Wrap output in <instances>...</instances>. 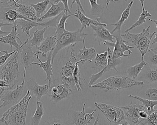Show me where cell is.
<instances>
[{"instance_id": "cell-1", "label": "cell", "mask_w": 157, "mask_h": 125, "mask_svg": "<svg viewBox=\"0 0 157 125\" xmlns=\"http://www.w3.org/2000/svg\"><path fill=\"white\" fill-rule=\"evenodd\" d=\"M29 90L23 99L9 108L2 116L0 121L6 125H25L28 107L32 95Z\"/></svg>"}, {"instance_id": "cell-2", "label": "cell", "mask_w": 157, "mask_h": 125, "mask_svg": "<svg viewBox=\"0 0 157 125\" xmlns=\"http://www.w3.org/2000/svg\"><path fill=\"white\" fill-rule=\"evenodd\" d=\"M144 83L140 81L134 80L128 76L117 75L111 76L106 79L89 86V88H98L108 90H119L135 86H143Z\"/></svg>"}, {"instance_id": "cell-3", "label": "cell", "mask_w": 157, "mask_h": 125, "mask_svg": "<svg viewBox=\"0 0 157 125\" xmlns=\"http://www.w3.org/2000/svg\"><path fill=\"white\" fill-rule=\"evenodd\" d=\"M150 28V26H148L147 28L144 27L142 32L139 34H131L128 32L121 35L123 38L132 43L138 49L141 53L142 57H144L150 49L151 39L156 32L155 31L151 34Z\"/></svg>"}, {"instance_id": "cell-4", "label": "cell", "mask_w": 157, "mask_h": 125, "mask_svg": "<svg viewBox=\"0 0 157 125\" xmlns=\"http://www.w3.org/2000/svg\"><path fill=\"white\" fill-rule=\"evenodd\" d=\"M21 47L22 45L0 72V79L7 82L10 85L11 89L14 87L19 80L20 73L18 59L19 50Z\"/></svg>"}, {"instance_id": "cell-5", "label": "cell", "mask_w": 157, "mask_h": 125, "mask_svg": "<svg viewBox=\"0 0 157 125\" xmlns=\"http://www.w3.org/2000/svg\"><path fill=\"white\" fill-rule=\"evenodd\" d=\"M87 35V34L82 32L79 29L77 31L74 32H71L67 30L66 32H64L63 34L58 37L57 45L52 51V64L54 63L55 57L61 50L65 48L68 46L76 44L78 42H82L84 38L86 37Z\"/></svg>"}, {"instance_id": "cell-6", "label": "cell", "mask_w": 157, "mask_h": 125, "mask_svg": "<svg viewBox=\"0 0 157 125\" xmlns=\"http://www.w3.org/2000/svg\"><path fill=\"white\" fill-rule=\"evenodd\" d=\"M95 105L111 123H120L125 120L124 112L119 106L97 102L95 103Z\"/></svg>"}, {"instance_id": "cell-7", "label": "cell", "mask_w": 157, "mask_h": 125, "mask_svg": "<svg viewBox=\"0 0 157 125\" xmlns=\"http://www.w3.org/2000/svg\"><path fill=\"white\" fill-rule=\"evenodd\" d=\"M76 44L72 45L70 57L67 63L62 67L61 70V83H67L71 86L72 88L75 87L74 82V72L75 69L76 62L78 61L77 56L75 55V47Z\"/></svg>"}, {"instance_id": "cell-8", "label": "cell", "mask_w": 157, "mask_h": 125, "mask_svg": "<svg viewBox=\"0 0 157 125\" xmlns=\"http://www.w3.org/2000/svg\"><path fill=\"white\" fill-rule=\"evenodd\" d=\"M26 70L27 69L24 68L23 81L21 84L17 86V88L13 90L6 91L1 95L0 108L5 107L9 105L17 103L24 90V86L25 83V80Z\"/></svg>"}, {"instance_id": "cell-9", "label": "cell", "mask_w": 157, "mask_h": 125, "mask_svg": "<svg viewBox=\"0 0 157 125\" xmlns=\"http://www.w3.org/2000/svg\"><path fill=\"white\" fill-rule=\"evenodd\" d=\"M119 107L125 110V120L132 125L139 124L143 121L140 118V114L142 111L147 110L143 105L132 102L126 106Z\"/></svg>"}, {"instance_id": "cell-10", "label": "cell", "mask_w": 157, "mask_h": 125, "mask_svg": "<svg viewBox=\"0 0 157 125\" xmlns=\"http://www.w3.org/2000/svg\"><path fill=\"white\" fill-rule=\"evenodd\" d=\"M61 14L57 16L56 17H54L53 19L44 22L42 23H39L38 22H34L31 20H26L24 19H19L17 20L16 24H19L21 25V28H19V30H23V33H25L26 35L29 36L31 38V35L30 34V30L33 28L37 27L38 26L44 27L45 28H49L50 27L55 28L58 23V19L60 16Z\"/></svg>"}, {"instance_id": "cell-11", "label": "cell", "mask_w": 157, "mask_h": 125, "mask_svg": "<svg viewBox=\"0 0 157 125\" xmlns=\"http://www.w3.org/2000/svg\"><path fill=\"white\" fill-rule=\"evenodd\" d=\"M108 51V65L104 68L102 69L100 72L96 73L95 74H92L91 77L89 78L90 82L89 83V86H90L93 85L94 83L100 79L101 77L103 76L104 73L107 72L109 71L112 69L115 70L116 72H118V70H117L116 67L117 66L121 64L122 61L121 58H120L115 59L113 58V50L111 49L109 47L107 49Z\"/></svg>"}, {"instance_id": "cell-12", "label": "cell", "mask_w": 157, "mask_h": 125, "mask_svg": "<svg viewBox=\"0 0 157 125\" xmlns=\"http://www.w3.org/2000/svg\"><path fill=\"white\" fill-rule=\"evenodd\" d=\"M50 90L51 91V94L50 95L51 101L56 104L70 96L72 93V88L68 83H61L52 86Z\"/></svg>"}, {"instance_id": "cell-13", "label": "cell", "mask_w": 157, "mask_h": 125, "mask_svg": "<svg viewBox=\"0 0 157 125\" xmlns=\"http://www.w3.org/2000/svg\"><path fill=\"white\" fill-rule=\"evenodd\" d=\"M86 103H85L81 112L72 111L69 114V120L71 123L74 125H88L90 123L92 119H95L94 114L97 112V109L94 110L91 113H86Z\"/></svg>"}, {"instance_id": "cell-14", "label": "cell", "mask_w": 157, "mask_h": 125, "mask_svg": "<svg viewBox=\"0 0 157 125\" xmlns=\"http://www.w3.org/2000/svg\"><path fill=\"white\" fill-rule=\"evenodd\" d=\"M9 6L13 7L18 13L28 20L34 22H40L39 18L37 17L36 11L31 5H26L22 3L16 2L14 0H7Z\"/></svg>"}, {"instance_id": "cell-15", "label": "cell", "mask_w": 157, "mask_h": 125, "mask_svg": "<svg viewBox=\"0 0 157 125\" xmlns=\"http://www.w3.org/2000/svg\"><path fill=\"white\" fill-rule=\"evenodd\" d=\"M29 38L22 45V47L19 50L20 61L24 68H29L34 63L36 52L32 50V46L28 42Z\"/></svg>"}, {"instance_id": "cell-16", "label": "cell", "mask_w": 157, "mask_h": 125, "mask_svg": "<svg viewBox=\"0 0 157 125\" xmlns=\"http://www.w3.org/2000/svg\"><path fill=\"white\" fill-rule=\"evenodd\" d=\"M90 27L94 31L93 36L95 37V41H97L99 46H101V43H104L105 42L115 43L114 41V35L105 26L91 25Z\"/></svg>"}, {"instance_id": "cell-17", "label": "cell", "mask_w": 157, "mask_h": 125, "mask_svg": "<svg viewBox=\"0 0 157 125\" xmlns=\"http://www.w3.org/2000/svg\"><path fill=\"white\" fill-rule=\"evenodd\" d=\"M2 8V11L0 12V19L6 23L14 25L16 24L17 20L19 19L29 20L21 15L13 7L9 6V5L4 6Z\"/></svg>"}, {"instance_id": "cell-18", "label": "cell", "mask_w": 157, "mask_h": 125, "mask_svg": "<svg viewBox=\"0 0 157 125\" xmlns=\"http://www.w3.org/2000/svg\"><path fill=\"white\" fill-rule=\"evenodd\" d=\"M27 87L30 92L36 98L37 101H40L42 96L48 94L49 91L48 84L40 85L34 78L29 79L26 82Z\"/></svg>"}, {"instance_id": "cell-19", "label": "cell", "mask_w": 157, "mask_h": 125, "mask_svg": "<svg viewBox=\"0 0 157 125\" xmlns=\"http://www.w3.org/2000/svg\"><path fill=\"white\" fill-rule=\"evenodd\" d=\"M52 51L50 52L47 56V60L46 62H42L41 59L39 57V55H36V59L38 60L39 63L34 62L33 65H36L38 66V68H42L47 75V79H45V81H48L49 89L50 90L53 86V83L52 82V76H53V69H52Z\"/></svg>"}, {"instance_id": "cell-20", "label": "cell", "mask_w": 157, "mask_h": 125, "mask_svg": "<svg viewBox=\"0 0 157 125\" xmlns=\"http://www.w3.org/2000/svg\"><path fill=\"white\" fill-rule=\"evenodd\" d=\"M57 41L58 39L55 35L48 37L37 48V50L36 52V56L41 54L42 57L47 58L48 53L54 50L57 45Z\"/></svg>"}, {"instance_id": "cell-21", "label": "cell", "mask_w": 157, "mask_h": 125, "mask_svg": "<svg viewBox=\"0 0 157 125\" xmlns=\"http://www.w3.org/2000/svg\"><path fill=\"white\" fill-rule=\"evenodd\" d=\"M141 73L138 81L143 82L144 84H157V67L147 65Z\"/></svg>"}, {"instance_id": "cell-22", "label": "cell", "mask_w": 157, "mask_h": 125, "mask_svg": "<svg viewBox=\"0 0 157 125\" xmlns=\"http://www.w3.org/2000/svg\"><path fill=\"white\" fill-rule=\"evenodd\" d=\"M17 27L18 25L16 24H14L12 28V30L8 35L0 38V42L9 45L12 50L13 46L18 49L23 44L18 37L19 35L17 32L18 30Z\"/></svg>"}, {"instance_id": "cell-23", "label": "cell", "mask_w": 157, "mask_h": 125, "mask_svg": "<svg viewBox=\"0 0 157 125\" xmlns=\"http://www.w3.org/2000/svg\"><path fill=\"white\" fill-rule=\"evenodd\" d=\"M73 16L77 18L81 23L82 27L80 29L81 31H83L85 28L90 27L91 25L95 26L101 25L105 27L108 26V25L107 24L100 23L98 20L97 21V20H93V19L87 17L85 15V14L81 12V10L78 7V9L76 10V13H75Z\"/></svg>"}, {"instance_id": "cell-24", "label": "cell", "mask_w": 157, "mask_h": 125, "mask_svg": "<svg viewBox=\"0 0 157 125\" xmlns=\"http://www.w3.org/2000/svg\"><path fill=\"white\" fill-rule=\"evenodd\" d=\"M86 38V37H85L82 41L83 49H78V52L77 55V57L79 61H82L84 63L86 61L92 62V60L94 59L97 54L96 50L94 48H87L86 47V44H85Z\"/></svg>"}, {"instance_id": "cell-25", "label": "cell", "mask_w": 157, "mask_h": 125, "mask_svg": "<svg viewBox=\"0 0 157 125\" xmlns=\"http://www.w3.org/2000/svg\"><path fill=\"white\" fill-rule=\"evenodd\" d=\"M138 96L151 101H157V84H147L138 93Z\"/></svg>"}, {"instance_id": "cell-26", "label": "cell", "mask_w": 157, "mask_h": 125, "mask_svg": "<svg viewBox=\"0 0 157 125\" xmlns=\"http://www.w3.org/2000/svg\"><path fill=\"white\" fill-rule=\"evenodd\" d=\"M114 38L115 39V43L109 42L108 44V47H113V49L120 50H122L124 53L125 51H128L129 52V55H131L132 53V51L130 50V49H134V47L125 44L128 43V41L124 40L123 38L121 33H118L116 35H114Z\"/></svg>"}, {"instance_id": "cell-27", "label": "cell", "mask_w": 157, "mask_h": 125, "mask_svg": "<svg viewBox=\"0 0 157 125\" xmlns=\"http://www.w3.org/2000/svg\"><path fill=\"white\" fill-rule=\"evenodd\" d=\"M50 4H51L50 8L43 16L39 18L40 21H43L47 18L56 17L64 11V5L62 2H60L58 4L53 3L51 2Z\"/></svg>"}, {"instance_id": "cell-28", "label": "cell", "mask_w": 157, "mask_h": 125, "mask_svg": "<svg viewBox=\"0 0 157 125\" xmlns=\"http://www.w3.org/2000/svg\"><path fill=\"white\" fill-rule=\"evenodd\" d=\"M134 1H131L130 3L128 4L125 10L123 11L121 15V18L119 19V21L117 23L114 24H110L108 25V26H114V28L113 30L111 32L112 34H113L115 31H118V33H121V28L123 24L125 21L128 19L130 14V11H131V8L133 4Z\"/></svg>"}, {"instance_id": "cell-29", "label": "cell", "mask_w": 157, "mask_h": 125, "mask_svg": "<svg viewBox=\"0 0 157 125\" xmlns=\"http://www.w3.org/2000/svg\"><path fill=\"white\" fill-rule=\"evenodd\" d=\"M142 58V61L140 63L134 66L129 67L126 70L125 73L127 74V76L129 78L136 80L143 70L144 67L147 65H149L147 61H145L144 57Z\"/></svg>"}, {"instance_id": "cell-30", "label": "cell", "mask_w": 157, "mask_h": 125, "mask_svg": "<svg viewBox=\"0 0 157 125\" xmlns=\"http://www.w3.org/2000/svg\"><path fill=\"white\" fill-rule=\"evenodd\" d=\"M48 28H44L43 29L39 30L37 29L36 31L33 32V37L31 39H29L28 42L31 44L32 47L35 46L37 48L41 43L45 39L44 34L46 32Z\"/></svg>"}, {"instance_id": "cell-31", "label": "cell", "mask_w": 157, "mask_h": 125, "mask_svg": "<svg viewBox=\"0 0 157 125\" xmlns=\"http://www.w3.org/2000/svg\"><path fill=\"white\" fill-rule=\"evenodd\" d=\"M128 96L130 98L136 99V100L141 102L142 105L146 108L149 115L151 114L152 113H153V112H155V110L154 109V107L156 105H157V101H154L147 100V99L141 98L139 96H136V95H133L132 94H130V95H128Z\"/></svg>"}, {"instance_id": "cell-32", "label": "cell", "mask_w": 157, "mask_h": 125, "mask_svg": "<svg viewBox=\"0 0 157 125\" xmlns=\"http://www.w3.org/2000/svg\"><path fill=\"white\" fill-rule=\"evenodd\" d=\"M74 14H67L65 13V12L63 11V13L62 14L61 19L58 22L56 27V31L54 35H56L57 38L59 36L63 34L64 32H66L67 30L65 29V25H66L67 23L66 21L67 19L70 17L73 16Z\"/></svg>"}, {"instance_id": "cell-33", "label": "cell", "mask_w": 157, "mask_h": 125, "mask_svg": "<svg viewBox=\"0 0 157 125\" xmlns=\"http://www.w3.org/2000/svg\"><path fill=\"white\" fill-rule=\"evenodd\" d=\"M36 104V109L31 119V125H39L44 114V109L42 103L40 101H37Z\"/></svg>"}, {"instance_id": "cell-34", "label": "cell", "mask_w": 157, "mask_h": 125, "mask_svg": "<svg viewBox=\"0 0 157 125\" xmlns=\"http://www.w3.org/2000/svg\"><path fill=\"white\" fill-rule=\"evenodd\" d=\"M50 3V0H44L36 4H30V5L34 7L37 17L39 18L44 15V13L48 8V6Z\"/></svg>"}, {"instance_id": "cell-35", "label": "cell", "mask_w": 157, "mask_h": 125, "mask_svg": "<svg viewBox=\"0 0 157 125\" xmlns=\"http://www.w3.org/2000/svg\"><path fill=\"white\" fill-rule=\"evenodd\" d=\"M82 63L84 65V63L82 61H78L76 63L75 69L74 72L73 77L74 82L75 88L78 91H80L82 90V83L81 81V75H80V71H79L78 64Z\"/></svg>"}, {"instance_id": "cell-36", "label": "cell", "mask_w": 157, "mask_h": 125, "mask_svg": "<svg viewBox=\"0 0 157 125\" xmlns=\"http://www.w3.org/2000/svg\"><path fill=\"white\" fill-rule=\"evenodd\" d=\"M108 51L102 53H97L94 58V64L96 67L103 69L108 64Z\"/></svg>"}, {"instance_id": "cell-37", "label": "cell", "mask_w": 157, "mask_h": 125, "mask_svg": "<svg viewBox=\"0 0 157 125\" xmlns=\"http://www.w3.org/2000/svg\"><path fill=\"white\" fill-rule=\"evenodd\" d=\"M152 16L151 14L148 12L147 10H146L145 9H143L142 13L140 14V16L139 17L138 20L135 22L132 25L131 27H130L128 29H126L124 33H127L132 30L134 28H135L136 27L142 25L144 23H146V18L147 17H149Z\"/></svg>"}, {"instance_id": "cell-38", "label": "cell", "mask_w": 157, "mask_h": 125, "mask_svg": "<svg viewBox=\"0 0 157 125\" xmlns=\"http://www.w3.org/2000/svg\"><path fill=\"white\" fill-rule=\"evenodd\" d=\"M91 10L90 13L93 16L99 15L103 13L104 11V7L98 3V0H89Z\"/></svg>"}, {"instance_id": "cell-39", "label": "cell", "mask_w": 157, "mask_h": 125, "mask_svg": "<svg viewBox=\"0 0 157 125\" xmlns=\"http://www.w3.org/2000/svg\"><path fill=\"white\" fill-rule=\"evenodd\" d=\"M139 125H157V109L149 115L146 120H143Z\"/></svg>"}, {"instance_id": "cell-40", "label": "cell", "mask_w": 157, "mask_h": 125, "mask_svg": "<svg viewBox=\"0 0 157 125\" xmlns=\"http://www.w3.org/2000/svg\"><path fill=\"white\" fill-rule=\"evenodd\" d=\"M147 53L149 61L148 64L157 67V52L154 50L153 49H150Z\"/></svg>"}, {"instance_id": "cell-41", "label": "cell", "mask_w": 157, "mask_h": 125, "mask_svg": "<svg viewBox=\"0 0 157 125\" xmlns=\"http://www.w3.org/2000/svg\"><path fill=\"white\" fill-rule=\"evenodd\" d=\"M44 125H66L60 119L57 118H48L44 122Z\"/></svg>"}, {"instance_id": "cell-42", "label": "cell", "mask_w": 157, "mask_h": 125, "mask_svg": "<svg viewBox=\"0 0 157 125\" xmlns=\"http://www.w3.org/2000/svg\"><path fill=\"white\" fill-rule=\"evenodd\" d=\"M18 49H17L16 50L12 51V52H10V53H8V50H5L4 55H2V56L0 57V67L2 66V65H3L4 64L6 63V61L8 59V58H9L11 56L13 55V54L16 52L17 50Z\"/></svg>"}, {"instance_id": "cell-43", "label": "cell", "mask_w": 157, "mask_h": 125, "mask_svg": "<svg viewBox=\"0 0 157 125\" xmlns=\"http://www.w3.org/2000/svg\"><path fill=\"white\" fill-rule=\"evenodd\" d=\"M10 90L11 89L9 83L6 81L0 79V96L5 92Z\"/></svg>"}, {"instance_id": "cell-44", "label": "cell", "mask_w": 157, "mask_h": 125, "mask_svg": "<svg viewBox=\"0 0 157 125\" xmlns=\"http://www.w3.org/2000/svg\"><path fill=\"white\" fill-rule=\"evenodd\" d=\"M113 58L118 59L122 57H130V55H126L122 50L113 49Z\"/></svg>"}, {"instance_id": "cell-45", "label": "cell", "mask_w": 157, "mask_h": 125, "mask_svg": "<svg viewBox=\"0 0 157 125\" xmlns=\"http://www.w3.org/2000/svg\"><path fill=\"white\" fill-rule=\"evenodd\" d=\"M62 2L63 3V5L64 6V12H65V13L68 14V13L70 14H72L70 11V8H69V0H55L54 1V4H58V3Z\"/></svg>"}, {"instance_id": "cell-46", "label": "cell", "mask_w": 157, "mask_h": 125, "mask_svg": "<svg viewBox=\"0 0 157 125\" xmlns=\"http://www.w3.org/2000/svg\"><path fill=\"white\" fill-rule=\"evenodd\" d=\"M75 3H77V4L78 5V7L80 9L81 12L85 14V10H84L83 6H82V4H81L80 0H73L71 4V7L72 8L73 6L74 5V4Z\"/></svg>"}, {"instance_id": "cell-47", "label": "cell", "mask_w": 157, "mask_h": 125, "mask_svg": "<svg viewBox=\"0 0 157 125\" xmlns=\"http://www.w3.org/2000/svg\"><path fill=\"white\" fill-rule=\"evenodd\" d=\"M12 24H8V23H4L3 22H0V35H5V34H9L10 32H5V31H2L1 29L2 27H3L6 26L12 25Z\"/></svg>"}, {"instance_id": "cell-48", "label": "cell", "mask_w": 157, "mask_h": 125, "mask_svg": "<svg viewBox=\"0 0 157 125\" xmlns=\"http://www.w3.org/2000/svg\"><path fill=\"white\" fill-rule=\"evenodd\" d=\"M99 112H98L97 118H96V120H95V122H94L93 125H98V123L99 120Z\"/></svg>"}, {"instance_id": "cell-49", "label": "cell", "mask_w": 157, "mask_h": 125, "mask_svg": "<svg viewBox=\"0 0 157 125\" xmlns=\"http://www.w3.org/2000/svg\"><path fill=\"white\" fill-rule=\"evenodd\" d=\"M106 9L108 10V6H109V4L110 2H120L119 0H106Z\"/></svg>"}, {"instance_id": "cell-50", "label": "cell", "mask_w": 157, "mask_h": 125, "mask_svg": "<svg viewBox=\"0 0 157 125\" xmlns=\"http://www.w3.org/2000/svg\"><path fill=\"white\" fill-rule=\"evenodd\" d=\"M155 37L154 39V40H153V42L152 43V45H154L155 44H157V32H156L155 34Z\"/></svg>"}, {"instance_id": "cell-51", "label": "cell", "mask_w": 157, "mask_h": 125, "mask_svg": "<svg viewBox=\"0 0 157 125\" xmlns=\"http://www.w3.org/2000/svg\"><path fill=\"white\" fill-rule=\"evenodd\" d=\"M131 1H134V0H131ZM141 3V6H142V9H144V2L145 0H138Z\"/></svg>"}, {"instance_id": "cell-52", "label": "cell", "mask_w": 157, "mask_h": 125, "mask_svg": "<svg viewBox=\"0 0 157 125\" xmlns=\"http://www.w3.org/2000/svg\"><path fill=\"white\" fill-rule=\"evenodd\" d=\"M122 125H132L130 124L128 122H127L126 121H124L122 123ZM136 125H139V124H137Z\"/></svg>"}, {"instance_id": "cell-53", "label": "cell", "mask_w": 157, "mask_h": 125, "mask_svg": "<svg viewBox=\"0 0 157 125\" xmlns=\"http://www.w3.org/2000/svg\"><path fill=\"white\" fill-rule=\"evenodd\" d=\"M148 20L151 21V22H154V23H155V24L156 27L157 28V20H153V19H148Z\"/></svg>"}, {"instance_id": "cell-54", "label": "cell", "mask_w": 157, "mask_h": 125, "mask_svg": "<svg viewBox=\"0 0 157 125\" xmlns=\"http://www.w3.org/2000/svg\"><path fill=\"white\" fill-rule=\"evenodd\" d=\"M16 2H18L19 1H21V2H20V3H22V2H23V1H24V0H14Z\"/></svg>"}, {"instance_id": "cell-55", "label": "cell", "mask_w": 157, "mask_h": 125, "mask_svg": "<svg viewBox=\"0 0 157 125\" xmlns=\"http://www.w3.org/2000/svg\"><path fill=\"white\" fill-rule=\"evenodd\" d=\"M0 4H2V5L4 4V2L2 1V0H0ZM1 8V6H0V8Z\"/></svg>"}, {"instance_id": "cell-56", "label": "cell", "mask_w": 157, "mask_h": 125, "mask_svg": "<svg viewBox=\"0 0 157 125\" xmlns=\"http://www.w3.org/2000/svg\"><path fill=\"white\" fill-rule=\"evenodd\" d=\"M5 50H2V51H0V54L2 53H5Z\"/></svg>"}, {"instance_id": "cell-57", "label": "cell", "mask_w": 157, "mask_h": 125, "mask_svg": "<svg viewBox=\"0 0 157 125\" xmlns=\"http://www.w3.org/2000/svg\"><path fill=\"white\" fill-rule=\"evenodd\" d=\"M153 50L157 52V47L153 49Z\"/></svg>"}, {"instance_id": "cell-58", "label": "cell", "mask_w": 157, "mask_h": 125, "mask_svg": "<svg viewBox=\"0 0 157 125\" xmlns=\"http://www.w3.org/2000/svg\"><path fill=\"white\" fill-rule=\"evenodd\" d=\"M1 95L0 96V105H1ZM0 109H1V108H0Z\"/></svg>"}, {"instance_id": "cell-59", "label": "cell", "mask_w": 157, "mask_h": 125, "mask_svg": "<svg viewBox=\"0 0 157 125\" xmlns=\"http://www.w3.org/2000/svg\"><path fill=\"white\" fill-rule=\"evenodd\" d=\"M117 125H122V124H118Z\"/></svg>"}, {"instance_id": "cell-60", "label": "cell", "mask_w": 157, "mask_h": 125, "mask_svg": "<svg viewBox=\"0 0 157 125\" xmlns=\"http://www.w3.org/2000/svg\"><path fill=\"white\" fill-rule=\"evenodd\" d=\"M124 1H125V2H127V0H124Z\"/></svg>"}]
</instances>
